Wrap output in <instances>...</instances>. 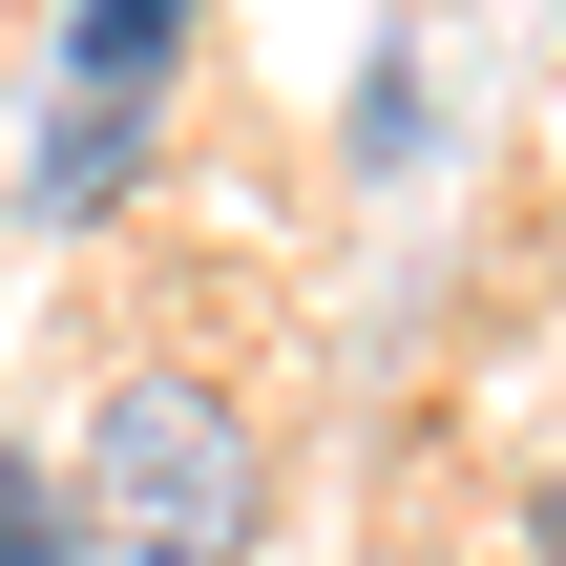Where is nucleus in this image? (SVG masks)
Instances as JSON below:
<instances>
[{
  "label": "nucleus",
  "instance_id": "7ed1b4c3",
  "mask_svg": "<svg viewBox=\"0 0 566 566\" xmlns=\"http://www.w3.org/2000/svg\"><path fill=\"white\" fill-rule=\"evenodd\" d=\"M126 189H147V105H63V126H42V210H63V231H105Z\"/></svg>",
  "mask_w": 566,
  "mask_h": 566
},
{
  "label": "nucleus",
  "instance_id": "20e7f679",
  "mask_svg": "<svg viewBox=\"0 0 566 566\" xmlns=\"http://www.w3.org/2000/svg\"><path fill=\"white\" fill-rule=\"evenodd\" d=\"M0 566H84V483L0 441Z\"/></svg>",
  "mask_w": 566,
  "mask_h": 566
},
{
  "label": "nucleus",
  "instance_id": "f03ea898",
  "mask_svg": "<svg viewBox=\"0 0 566 566\" xmlns=\"http://www.w3.org/2000/svg\"><path fill=\"white\" fill-rule=\"evenodd\" d=\"M189 63V0H63V105H147Z\"/></svg>",
  "mask_w": 566,
  "mask_h": 566
},
{
  "label": "nucleus",
  "instance_id": "39448f33",
  "mask_svg": "<svg viewBox=\"0 0 566 566\" xmlns=\"http://www.w3.org/2000/svg\"><path fill=\"white\" fill-rule=\"evenodd\" d=\"M546 566H566V483H546Z\"/></svg>",
  "mask_w": 566,
  "mask_h": 566
},
{
  "label": "nucleus",
  "instance_id": "f257e3e1",
  "mask_svg": "<svg viewBox=\"0 0 566 566\" xmlns=\"http://www.w3.org/2000/svg\"><path fill=\"white\" fill-rule=\"evenodd\" d=\"M252 525H273L252 420L210 378H105V420H84V546L105 566H252Z\"/></svg>",
  "mask_w": 566,
  "mask_h": 566
}]
</instances>
